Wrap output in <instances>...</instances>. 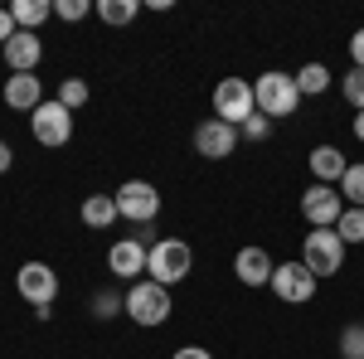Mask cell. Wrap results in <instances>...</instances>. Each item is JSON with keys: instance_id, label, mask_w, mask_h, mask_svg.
I'll list each match as a JSON object with an SVG mask.
<instances>
[{"instance_id": "6da1fadb", "label": "cell", "mask_w": 364, "mask_h": 359, "mask_svg": "<svg viewBox=\"0 0 364 359\" xmlns=\"http://www.w3.org/2000/svg\"><path fill=\"white\" fill-rule=\"evenodd\" d=\"M190 267H195V248L180 243V238H161V243H151V252H146V277L161 282V286L185 282Z\"/></svg>"}, {"instance_id": "7a4b0ae2", "label": "cell", "mask_w": 364, "mask_h": 359, "mask_svg": "<svg viewBox=\"0 0 364 359\" xmlns=\"http://www.w3.org/2000/svg\"><path fill=\"white\" fill-rule=\"evenodd\" d=\"M252 97H257V112H262L267 122H277V117H291V112H296V102H301V92H296V78H291V73H277V68L257 73V83H252Z\"/></svg>"}, {"instance_id": "3957f363", "label": "cell", "mask_w": 364, "mask_h": 359, "mask_svg": "<svg viewBox=\"0 0 364 359\" xmlns=\"http://www.w3.org/2000/svg\"><path fill=\"white\" fill-rule=\"evenodd\" d=\"M170 311H175V301H170V286H161V282H151V277H141V282H132V291H127V316L136 321V326H166Z\"/></svg>"}, {"instance_id": "277c9868", "label": "cell", "mask_w": 364, "mask_h": 359, "mask_svg": "<svg viewBox=\"0 0 364 359\" xmlns=\"http://www.w3.org/2000/svg\"><path fill=\"white\" fill-rule=\"evenodd\" d=\"M301 262H306V272L321 282V277H336L345 267V243H340L336 228H316L306 233V243H301Z\"/></svg>"}, {"instance_id": "5b68a950", "label": "cell", "mask_w": 364, "mask_h": 359, "mask_svg": "<svg viewBox=\"0 0 364 359\" xmlns=\"http://www.w3.org/2000/svg\"><path fill=\"white\" fill-rule=\"evenodd\" d=\"M214 117L228 122V127H243L248 117H257V97H252L248 78H224L214 87Z\"/></svg>"}, {"instance_id": "8992f818", "label": "cell", "mask_w": 364, "mask_h": 359, "mask_svg": "<svg viewBox=\"0 0 364 359\" xmlns=\"http://www.w3.org/2000/svg\"><path fill=\"white\" fill-rule=\"evenodd\" d=\"M112 199H117V214H122V219H132V223H141V228L161 214V190H156L151 180H127Z\"/></svg>"}, {"instance_id": "52a82bcc", "label": "cell", "mask_w": 364, "mask_h": 359, "mask_svg": "<svg viewBox=\"0 0 364 359\" xmlns=\"http://www.w3.org/2000/svg\"><path fill=\"white\" fill-rule=\"evenodd\" d=\"M29 127H34V141L39 146H68V136H73V112L63 107V102H39V107L29 112Z\"/></svg>"}, {"instance_id": "ba28073f", "label": "cell", "mask_w": 364, "mask_h": 359, "mask_svg": "<svg viewBox=\"0 0 364 359\" xmlns=\"http://www.w3.org/2000/svg\"><path fill=\"white\" fill-rule=\"evenodd\" d=\"M15 291H20L34 311H39V306H54L58 301V272L49 262H25V267L15 272Z\"/></svg>"}, {"instance_id": "9c48e42d", "label": "cell", "mask_w": 364, "mask_h": 359, "mask_svg": "<svg viewBox=\"0 0 364 359\" xmlns=\"http://www.w3.org/2000/svg\"><path fill=\"white\" fill-rule=\"evenodd\" d=\"M272 291H277V301L301 306V301L316 296V277L306 272L301 257H296V262H277V272H272Z\"/></svg>"}, {"instance_id": "30bf717a", "label": "cell", "mask_w": 364, "mask_h": 359, "mask_svg": "<svg viewBox=\"0 0 364 359\" xmlns=\"http://www.w3.org/2000/svg\"><path fill=\"white\" fill-rule=\"evenodd\" d=\"M301 214H306L311 228H336L340 214H345V199H340L336 185H311L301 194Z\"/></svg>"}, {"instance_id": "8fae6325", "label": "cell", "mask_w": 364, "mask_h": 359, "mask_svg": "<svg viewBox=\"0 0 364 359\" xmlns=\"http://www.w3.org/2000/svg\"><path fill=\"white\" fill-rule=\"evenodd\" d=\"M233 146H238V127H228V122H219V117H209V122L195 127V151L204 156V161H228Z\"/></svg>"}, {"instance_id": "7c38bea8", "label": "cell", "mask_w": 364, "mask_h": 359, "mask_svg": "<svg viewBox=\"0 0 364 359\" xmlns=\"http://www.w3.org/2000/svg\"><path fill=\"white\" fill-rule=\"evenodd\" d=\"M146 243L141 238H117L112 248H107V267H112V277H122V282H136L141 272H146Z\"/></svg>"}, {"instance_id": "4fadbf2b", "label": "cell", "mask_w": 364, "mask_h": 359, "mask_svg": "<svg viewBox=\"0 0 364 359\" xmlns=\"http://www.w3.org/2000/svg\"><path fill=\"white\" fill-rule=\"evenodd\" d=\"M272 272H277V262L267 257V248H243L233 257V277L243 286H272Z\"/></svg>"}, {"instance_id": "5bb4252c", "label": "cell", "mask_w": 364, "mask_h": 359, "mask_svg": "<svg viewBox=\"0 0 364 359\" xmlns=\"http://www.w3.org/2000/svg\"><path fill=\"white\" fill-rule=\"evenodd\" d=\"M0 54H5V63H10V73H34V68H39V58H44V44H39V34L20 29Z\"/></svg>"}, {"instance_id": "9a60e30c", "label": "cell", "mask_w": 364, "mask_h": 359, "mask_svg": "<svg viewBox=\"0 0 364 359\" xmlns=\"http://www.w3.org/2000/svg\"><path fill=\"white\" fill-rule=\"evenodd\" d=\"M44 102V83L34 73H10L5 78V107L10 112H34Z\"/></svg>"}, {"instance_id": "2e32d148", "label": "cell", "mask_w": 364, "mask_h": 359, "mask_svg": "<svg viewBox=\"0 0 364 359\" xmlns=\"http://www.w3.org/2000/svg\"><path fill=\"white\" fill-rule=\"evenodd\" d=\"M345 170H350V161L340 156L336 146H316V151H311V175H316V185H340Z\"/></svg>"}, {"instance_id": "e0dca14e", "label": "cell", "mask_w": 364, "mask_h": 359, "mask_svg": "<svg viewBox=\"0 0 364 359\" xmlns=\"http://www.w3.org/2000/svg\"><path fill=\"white\" fill-rule=\"evenodd\" d=\"M78 214H83L87 228H112V223L122 219V214H117V199H112V194H92V199H83V209H78Z\"/></svg>"}, {"instance_id": "ac0fdd59", "label": "cell", "mask_w": 364, "mask_h": 359, "mask_svg": "<svg viewBox=\"0 0 364 359\" xmlns=\"http://www.w3.org/2000/svg\"><path fill=\"white\" fill-rule=\"evenodd\" d=\"M10 15H15V25H20V29L34 34V29L54 15V0H10Z\"/></svg>"}, {"instance_id": "d6986e66", "label": "cell", "mask_w": 364, "mask_h": 359, "mask_svg": "<svg viewBox=\"0 0 364 359\" xmlns=\"http://www.w3.org/2000/svg\"><path fill=\"white\" fill-rule=\"evenodd\" d=\"M291 78H296V92H301V97H321V92L331 87V68H326V63H306V68H296Z\"/></svg>"}, {"instance_id": "ffe728a7", "label": "cell", "mask_w": 364, "mask_h": 359, "mask_svg": "<svg viewBox=\"0 0 364 359\" xmlns=\"http://www.w3.org/2000/svg\"><path fill=\"white\" fill-rule=\"evenodd\" d=\"M97 15L102 25H132L141 15V0H97Z\"/></svg>"}, {"instance_id": "44dd1931", "label": "cell", "mask_w": 364, "mask_h": 359, "mask_svg": "<svg viewBox=\"0 0 364 359\" xmlns=\"http://www.w3.org/2000/svg\"><path fill=\"white\" fill-rule=\"evenodd\" d=\"M336 190H340V199H345L350 209H364V166H350Z\"/></svg>"}, {"instance_id": "7402d4cb", "label": "cell", "mask_w": 364, "mask_h": 359, "mask_svg": "<svg viewBox=\"0 0 364 359\" xmlns=\"http://www.w3.org/2000/svg\"><path fill=\"white\" fill-rule=\"evenodd\" d=\"M336 233H340V243H345V248H350V243H364V209H350V204H345Z\"/></svg>"}, {"instance_id": "603a6c76", "label": "cell", "mask_w": 364, "mask_h": 359, "mask_svg": "<svg viewBox=\"0 0 364 359\" xmlns=\"http://www.w3.org/2000/svg\"><path fill=\"white\" fill-rule=\"evenodd\" d=\"M122 311H127V291H97V296H92V316H97V321H112Z\"/></svg>"}, {"instance_id": "cb8c5ba5", "label": "cell", "mask_w": 364, "mask_h": 359, "mask_svg": "<svg viewBox=\"0 0 364 359\" xmlns=\"http://www.w3.org/2000/svg\"><path fill=\"white\" fill-rule=\"evenodd\" d=\"M58 102H63L68 112H78L87 102V83L83 78H63V83H58Z\"/></svg>"}, {"instance_id": "d4e9b609", "label": "cell", "mask_w": 364, "mask_h": 359, "mask_svg": "<svg viewBox=\"0 0 364 359\" xmlns=\"http://www.w3.org/2000/svg\"><path fill=\"white\" fill-rule=\"evenodd\" d=\"M340 355L364 359V326H345V331H340Z\"/></svg>"}, {"instance_id": "484cf974", "label": "cell", "mask_w": 364, "mask_h": 359, "mask_svg": "<svg viewBox=\"0 0 364 359\" xmlns=\"http://www.w3.org/2000/svg\"><path fill=\"white\" fill-rule=\"evenodd\" d=\"M340 87H345V102H350L355 112H364V68H350Z\"/></svg>"}, {"instance_id": "4316f807", "label": "cell", "mask_w": 364, "mask_h": 359, "mask_svg": "<svg viewBox=\"0 0 364 359\" xmlns=\"http://www.w3.org/2000/svg\"><path fill=\"white\" fill-rule=\"evenodd\" d=\"M87 10H92L87 0H54V15H58V20H68V25H73V20H83Z\"/></svg>"}, {"instance_id": "83f0119b", "label": "cell", "mask_w": 364, "mask_h": 359, "mask_svg": "<svg viewBox=\"0 0 364 359\" xmlns=\"http://www.w3.org/2000/svg\"><path fill=\"white\" fill-rule=\"evenodd\" d=\"M243 136H248V141H267V136H272V122L257 112V117H248V122H243Z\"/></svg>"}, {"instance_id": "f1b7e54d", "label": "cell", "mask_w": 364, "mask_h": 359, "mask_svg": "<svg viewBox=\"0 0 364 359\" xmlns=\"http://www.w3.org/2000/svg\"><path fill=\"white\" fill-rule=\"evenodd\" d=\"M15 34H20V25H15V15H10V5H5V10H0V49H5Z\"/></svg>"}, {"instance_id": "f546056e", "label": "cell", "mask_w": 364, "mask_h": 359, "mask_svg": "<svg viewBox=\"0 0 364 359\" xmlns=\"http://www.w3.org/2000/svg\"><path fill=\"white\" fill-rule=\"evenodd\" d=\"M350 58H355V68H364V29H355V39H350Z\"/></svg>"}, {"instance_id": "4dcf8cb0", "label": "cell", "mask_w": 364, "mask_h": 359, "mask_svg": "<svg viewBox=\"0 0 364 359\" xmlns=\"http://www.w3.org/2000/svg\"><path fill=\"white\" fill-rule=\"evenodd\" d=\"M170 359H214V355H209V350H199V345H180Z\"/></svg>"}, {"instance_id": "1f68e13d", "label": "cell", "mask_w": 364, "mask_h": 359, "mask_svg": "<svg viewBox=\"0 0 364 359\" xmlns=\"http://www.w3.org/2000/svg\"><path fill=\"white\" fill-rule=\"evenodd\" d=\"M15 166V151H10V146H5V141H0V175H5V170Z\"/></svg>"}, {"instance_id": "d6a6232c", "label": "cell", "mask_w": 364, "mask_h": 359, "mask_svg": "<svg viewBox=\"0 0 364 359\" xmlns=\"http://www.w3.org/2000/svg\"><path fill=\"white\" fill-rule=\"evenodd\" d=\"M355 136L364 141V112H355Z\"/></svg>"}]
</instances>
